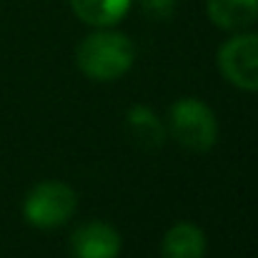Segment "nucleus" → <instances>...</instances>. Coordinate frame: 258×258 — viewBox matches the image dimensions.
<instances>
[{"instance_id":"nucleus-1","label":"nucleus","mask_w":258,"mask_h":258,"mask_svg":"<svg viewBox=\"0 0 258 258\" xmlns=\"http://www.w3.org/2000/svg\"><path fill=\"white\" fill-rule=\"evenodd\" d=\"M76 58H78V68L88 78L118 81L131 71L136 60V45L128 35L100 28L81 40Z\"/></svg>"},{"instance_id":"nucleus-2","label":"nucleus","mask_w":258,"mask_h":258,"mask_svg":"<svg viewBox=\"0 0 258 258\" xmlns=\"http://www.w3.org/2000/svg\"><path fill=\"white\" fill-rule=\"evenodd\" d=\"M168 123L173 138L193 153H206L218 141V120L203 100L180 98L168 110Z\"/></svg>"},{"instance_id":"nucleus-3","label":"nucleus","mask_w":258,"mask_h":258,"mask_svg":"<svg viewBox=\"0 0 258 258\" xmlns=\"http://www.w3.org/2000/svg\"><path fill=\"white\" fill-rule=\"evenodd\" d=\"M76 190L60 180H43L25 196L23 216L35 228H58L76 213Z\"/></svg>"},{"instance_id":"nucleus-4","label":"nucleus","mask_w":258,"mask_h":258,"mask_svg":"<svg viewBox=\"0 0 258 258\" xmlns=\"http://www.w3.org/2000/svg\"><path fill=\"white\" fill-rule=\"evenodd\" d=\"M218 68L228 83L258 93V33L228 38L218 50Z\"/></svg>"},{"instance_id":"nucleus-5","label":"nucleus","mask_w":258,"mask_h":258,"mask_svg":"<svg viewBox=\"0 0 258 258\" xmlns=\"http://www.w3.org/2000/svg\"><path fill=\"white\" fill-rule=\"evenodd\" d=\"M71 251L76 258H118L120 236L113 226L103 221H90L73 233Z\"/></svg>"},{"instance_id":"nucleus-6","label":"nucleus","mask_w":258,"mask_h":258,"mask_svg":"<svg viewBox=\"0 0 258 258\" xmlns=\"http://www.w3.org/2000/svg\"><path fill=\"white\" fill-rule=\"evenodd\" d=\"M206 13L213 25L241 30L258 18V0H206Z\"/></svg>"},{"instance_id":"nucleus-7","label":"nucleus","mask_w":258,"mask_h":258,"mask_svg":"<svg viewBox=\"0 0 258 258\" xmlns=\"http://www.w3.org/2000/svg\"><path fill=\"white\" fill-rule=\"evenodd\" d=\"M206 253V236L193 223H175L166 231L161 243L163 258H203Z\"/></svg>"},{"instance_id":"nucleus-8","label":"nucleus","mask_w":258,"mask_h":258,"mask_svg":"<svg viewBox=\"0 0 258 258\" xmlns=\"http://www.w3.org/2000/svg\"><path fill=\"white\" fill-rule=\"evenodd\" d=\"M125 125L131 131V138L143 151H156L166 141V125L148 105H133L125 113Z\"/></svg>"},{"instance_id":"nucleus-9","label":"nucleus","mask_w":258,"mask_h":258,"mask_svg":"<svg viewBox=\"0 0 258 258\" xmlns=\"http://www.w3.org/2000/svg\"><path fill=\"white\" fill-rule=\"evenodd\" d=\"M133 0H71L73 13L95 28H110L125 18Z\"/></svg>"},{"instance_id":"nucleus-10","label":"nucleus","mask_w":258,"mask_h":258,"mask_svg":"<svg viewBox=\"0 0 258 258\" xmlns=\"http://www.w3.org/2000/svg\"><path fill=\"white\" fill-rule=\"evenodd\" d=\"M141 8L148 18L166 20L175 13V0H141Z\"/></svg>"}]
</instances>
